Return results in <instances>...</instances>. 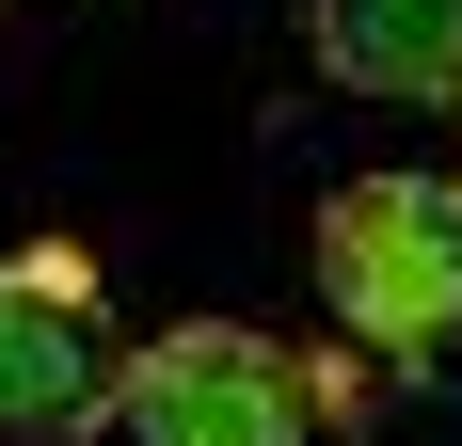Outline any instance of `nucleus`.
I'll use <instances>...</instances> for the list:
<instances>
[{
    "instance_id": "1",
    "label": "nucleus",
    "mask_w": 462,
    "mask_h": 446,
    "mask_svg": "<svg viewBox=\"0 0 462 446\" xmlns=\"http://www.w3.org/2000/svg\"><path fill=\"white\" fill-rule=\"evenodd\" d=\"M319 303L383 367H430L462 335V176H335L319 191Z\"/></svg>"
},
{
    "instance_id": "2",
    "label": "nucleus",
    "mask_w": 462,
    "mask_h": 446,
    "mask_svg": "<svg viewBox=\"0 0 462 446\" xmlns=\"http://www.w3.org/2000/svg\"><path fill=\"white\" fill-rule=\"evenodd\" d=\"M96 414H128V351L96 303V256H0V446H80Z\"/></svg>"
},
{
    "instance_id": "3",
    "label": "nucleus",
    "mask_w": 462,
    "mask_h": 446,
    "mask_svg": "<svg viewBox=\"0 0 462 446\" xmlns=\"http://www.w3.org/2000/svg\"><path fill=\"white\" fill-rule=\"evenodd\" d=\"M303 414L319 383L239 319H176L128 351V446H303Z\"/></svg>"
},
{
    "instance_id": "4",
    "label": "nucleus",
    "mask_w": 462,
    "mask_h": 446,
    "mask_svg": "<svg viewBox=\"0 0 462 446\" xmlns=\"http://www.w3.org/2000/svg\"><path fill=\"white\" fill-rule=\"evenodd\" d=\"M303 33L351 96H447L462 112V0H319Z\"/></svg>"
}]
</instances>
